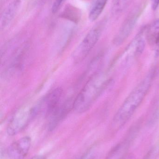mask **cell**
Listing matches in <instances>:
<instances>
[{"label":"cell","mask_w":159,"mask_h":159,"mask_svg":"<svg viewBox=\"0 0 159 159\" xmlns=\"http://www.w3.org/2000/svg\"><path fill=\"white\" fill-rule=\"evenodd\" d=\"M155 75V71L149 72L125 99L113 118L111 124L113 130L120 129L135 113L149 91Z\"/></svg>","instance_id":"cell-1"},{"label":"cell","mask_w":159,"mask_h":159,"mask_svg":"<svg viewBox=\"0 0 159 159\" xmlns=\"http://www.w3.org/2000/svg\"><path fill=\"white\" fill-rule=\"evenodd\" d=\"M108 83V80L103 74L92 75L74 100L73 109L83 113L92 105Z\"/></svg>","instance_id":"cell-2"},{"label":"cell","mask_w":159,"mask_h":159,"mask_svg":"<svg viewBox=\"0 0 159 159\" xmlns=\"http://www.w3.org/2000/svg\"><path fill=\"white\" fill-rule=\"evenodd\" d=\"M104 26L103 21L99 22L84 37L73 53L72 57L75 62H80L87 56L99 40Z\"/></svg>","instance_id":"cell-3"},{"label":"cell","mask_w":159,"mask_h":159,"mask_svg":"<svg viewBox=\"0 0 159 159\" xmlns=\"http://www.w3.org/2000/svg\"><path fill=\"white\" fill-rule=\"evenodd\" d=\"M37 105L21 107L15 113L7 128V133L9 136H14L23 130L31 120L38 113Z\"/></svg>","instance_id":"cell-4"},{"label":"cell","mask_w":159,"mask_h":159,"mask_svg":"<svg viewBox=\"0 0 159 159\" xmlns=\"http://www.w3.org/2000/svg\"><path fill=\"white\" fill-rule=\"evenodd\" d=\"M63 93L62 89L60 88L51 91L37 105L39 111H43L46 116L49 118L62 103Z\"/></svg>","instance_id":"cell-5"},{"label":"cell","mask_w":159,"mask_h":159,"mask_svg":"<svg viewBox=\"0 0 159 159\" xmlns=\"http://www.w3.org/2000/svg\"><path fill=\"white\" fill-rule=\"evenodd\" d=\"M31 140L29 136H24L13 143L7 151L8 159H24L27 156Z\"/></svg>","instance_id":"cell-6"},{"label":"cell","mask_w":159,"mask_h":159,"mask_svg":"<svg viewBox=\"0 0 159 159\" xmlns=\"http://www.w3.org/2000/svg\"><path fill=\"white\" fill-rule=\"evenodd\" d=\"M74 101L69 99L63 102L59 107L49 117L48 129L52 131L66 117L72 109H73Z\"/></svg>","instance_id":"cell-7"},{"label":"cell","mask_w":159,"mask_h":159,"mask_svg":"<svg viewBox=\"0 0 159 159\" xmlns=\"http://www.w3.org/2000/svg\"><path fill=\"white\" fill-rule=\"evenodd\" d=\"M138 15L136 12L133 13L124 21L114 39V43L116 45L122 44L129 36L137 22Z\"/></svg>","instance_id":"cell-8"},{"label":"cell","mask_w":159,"mask_h":159,"mask_svg":"<svg viewBox=\"0 0 159 159\" xmlns=\"http://www.w3.org/2000/svg\"><path fill=\"white\" fill-rule=\"evenodd\" d=\"M146 39L154 51L155 56L159 57V19L145 29Z\"/></svg>","instance_id":"cell-9"},{"label":"cell","mask_w":159,"mask_h":159,"mask_svg":"<svg viewBox=\"0 0 159 159\" xmlns=\"http://www.w3.org/2000/svg\"><path fill=\"white\" fill-rule=\"evenodd\" d=\"M145 34V30L141 32L133 40L130 44L128 47L127 54H129V58L137 57L140 56L144 50L146 46Z\"/></svg>","instance_id":"cell-10"},{"label":"cell","mask_w":159,"mask_h":159,"mask_svg":"<svg viewBox=\"0 0 159 159\" xmlns=\"http://www.w3.org/2000/svg\"><path fill=\"white\" fill-rule=\"evenodd\" d=\"M21 5L20 0H14L7 7L1 18V27H7L14 19Z\"/></svg>","instance_id":"cell-11"},{"label":"cell","mask_w":159,"mask_h":159,"mask_svg":"<svg viewBox=\"0 0 159 159\" xmlns=\"http://www.w3.org/2000/svg\"><path fill=\"white\" fill-rule=\"evenodd\" d=\"M129 149L127 142H122L117 145L109 152L105 159H123Z\"/></svg>","instance_id":"cell-12"},{"label":"cell","mask_w":159,"mask_h":159,"mask_svg":"<svg viewBox=\"0 0 159 159\" xmlns=\"http://www.w3.org/2000/svg\"><path fill=\"white\" fill-rule=\"evenodd\" d=\"M108 0H96L91 8L89 19L90 21H94L99 17L105 7Z\"/></svg>","instance_id":"cell-13"},{"label":"cell","mask_w":159,"mask_h":159,"mask_svg":"<svg viewBox=\"0 0 159 159\" xmlns=\"http://www.w3.org/2000/svg\"><path fill=\"white\" fill-rule=\"evenodd\" d=\"M130 0H113L112 12L114 15H118L126 8Z\"/></svg>","instance_id":"cell-14"},{"label":"cell","mask_w":159,"mask_h":159,"mask_svg":"<svg viewBox=\"0 0 159 159\" xmlns=\"http://www.w3.org/2000/svg\"><path fill=\"white\" fill-rule=\"evenodd\" d=\"M64 1V0H55L52 7V12L53 14L58 12Z\"/></svg>","instance_id":"cell-15"},{"label":"cell","mask_w":159,"mask_h":159,"mask_svg":"<svg viewBox=\"0 0 159 159\" xmlns=\"http://www.w3.org/2000/svg\"><path fill=\"white\" fill-rule=\"evenodd\" d=\"M151 7L152 9L156 10L159 5V0H151Z\"/></svg>","instance_id":"cell-16"},{"label":"cell","mask_w":159,"mask_h":159,"mask_svg":"<svg viewBox=\"0 0 159 159\" xmlns=\"http://www.w3.org/2000/svg\"><path fill=\"white\" fill-rule=\"evenodd\" d=\"M80 159H94L93 154L91 152L85 154Z\"/></svg>","instance_id":"cell-17"},{"label":"cell","mask_w":159,"mask_h":159,"mask_svg":"<svg viewBox=\"0 0 159 159\" xmlns=\"http://www.w3.org/2000/svg\"><path fill=\"white\" fill-rule=\"evenodd\" d=\"M31 159H44V157L42 156H36Z\"/></svg>","instance_id":"cell-18"}]
</instances>
